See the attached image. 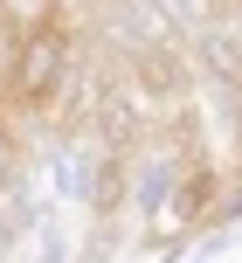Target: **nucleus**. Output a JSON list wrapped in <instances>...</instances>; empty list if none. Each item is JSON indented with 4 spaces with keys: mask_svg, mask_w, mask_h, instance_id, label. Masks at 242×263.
<instances>
[{
    "mask_svg": "<svg viewBox=\"0 0 242 263\" xmlns=\"http://www.w3.org/2000/svg\"><path fill=\"white\" fill-rule=\"evenodd\" d=\"M14 180H21V118L0 104V201H7Z\"/></svg>",
    "mask_w": 242,
    "mask_h": 263,
    "instance_id": "obj_1",
    "label": "nucleus"
}]
</instances>
